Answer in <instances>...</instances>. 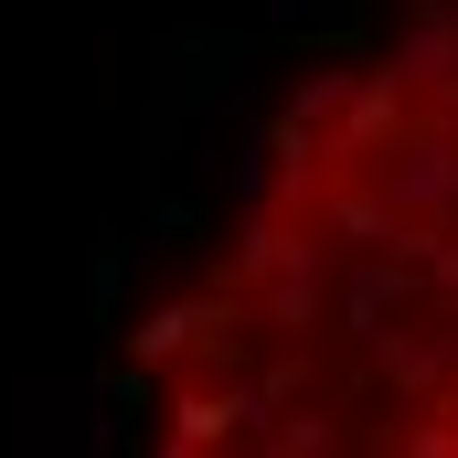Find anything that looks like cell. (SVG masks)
<instances>
[{
    "instance_id": "1",
    "label": "cell",
    "mask_w": 458,
    "mask_h": 458,
    "mask_svg": "<svg viewBox=\"0 0 458 458\" xmlns=\"http://www.w3.org/2000/svg\"><path fill=\"white\" fill-rule=\"evenodd\" d=\"M160 458H458V0L331 43L117 342Z\"/></svg>"
}]
</instances>
